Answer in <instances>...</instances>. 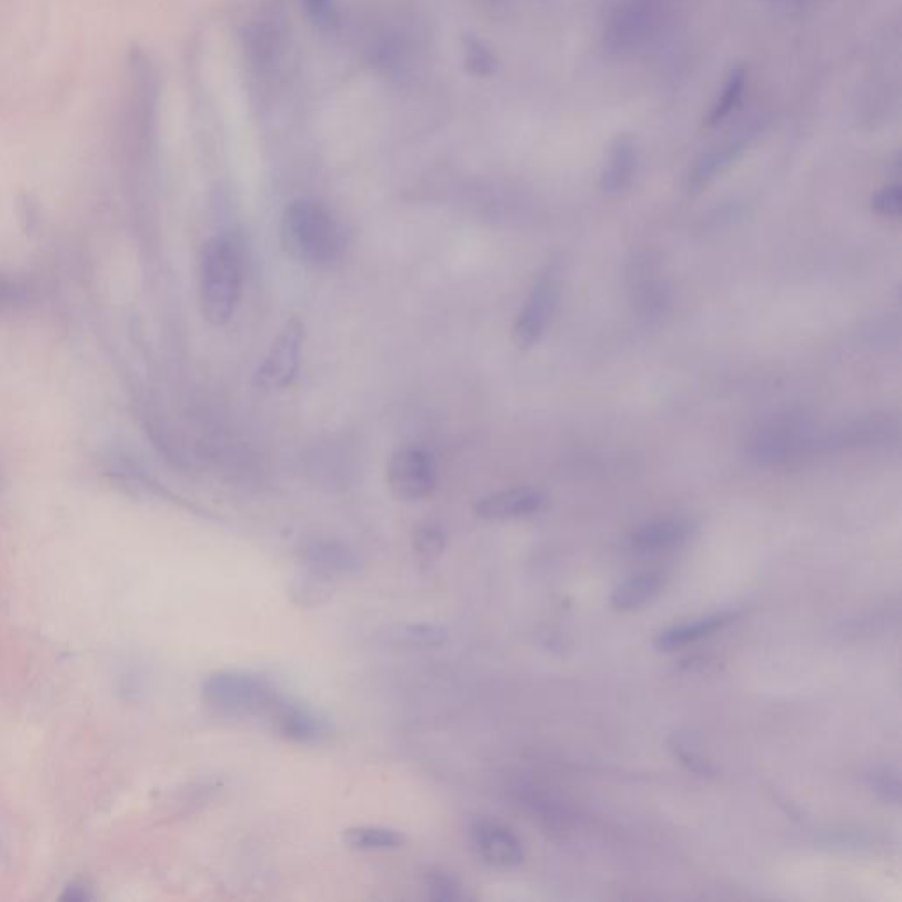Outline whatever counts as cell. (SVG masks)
Segmentation results:
<instances>
[{
  "label": "cell",
  "instance_id": "8992f818",
  "mask_svg": "<svg viewBox=\"0 0 902 902\" xmlns=\"http://www.w3.org/2000/svg\"><path fill=\"white\" fill-rule=\"evenodd\" d=\"M559 294H561V269L559 264H549L538 277L537 284L532 285L531 294L513 327V341L519 348L528 350L540 341L558 307Z\"/></svg>",
  "mask_w": 902,
  "mask_h": 902
},
{
  "label": "cell",
  "instance_id": "2e32d148",
  "mask_svg": "<svg viewBox=\"0 0 902 902\" xmlns=\"http://www.w3.org/2000/svg\"><path fill=\"white\" fill-rule=\"evenodd\" d=\"M736 618H739V612L712 613V615H706V618L690 622V624L670 628L655 639V648L660 649V651H675V649L685 648L690 643L711 637L715 631L723 630L728 624H732Z\"/></svg>",
  "mask_w": 902,
  "mask_h": 902
},
{
  "label": "cell",
  "instance_id": "cb8c5ba5",
  "mask_svg": "<svg viewBox=\"0 0 902 902\" xmlns=\"http://www.w3.org/2000/svg\"><path fill=\"white\" fill-rule=\"evenodd\" d=\"M869 786L883 801L899 804L901 801V781L895 772L886 766H876L868 775Z\"/></svg>",
  "mask_w": 902,
  "mask_h": 902
},
{
  "label": "cell",
  "instance_id": "d4e9b609",
  "mask_svg": "<svg viewBox=\"0 0 902 902\" xmlns=\"http://www.w3.org/2000/svg\"><path fill=\"white\" fill-rule=\"evenodd\" d=\"M873 210L885 218H899L902 212V189L899 183H892L878 191L873 197Z\"/></svg>",
  "mask_w": 902,
  "mask_h": 902
},
{
  "label": "cell",
  "instance_id": "30bf717a",
  "mask_svg": "<svg viewBox=\"0 0 902 902\" xmlns=\"http://www.w3.org/2000/svg\"><path fill=\"white\" fill-rule=\"evenodd\" d=\"M272 715L277 732L288 741L315 744L332 733V724L328 723L327 718L300 703L281 700L273 709Z\"/></svg>",
  "mask_w": 902,
  "mask_h": 902
},
{
  "label": "cell",
  "instance_id": "ac0fdd59",
  "mask_svg": "<svg viewBox=\"0 0 902 902\" xmlns=\"http://www.w3.org/2000/svg\"><path fill=\"white\" fill-rule=\"evenodd\" d=\"M332 577L324 575L321 571H302L294 575L288 585V597L297 607L302 609H314L327 603L333 597Z\"/></svg>",
  "mask_w": 902,
  "mask_h": 902
},
{
  "label": "cell",
  "instance_id": "8fae6325",
  "mask_svg": "<svg viewBox=\"0 0 902 902\" xmlns=\"http://www.w3.org/2000/svg\"><path fill=\"white\" fill-rule=\"evenodd\" d=\"M300 558L307 568L321 571L324 575H350L362 567L358 553L344 541L330 538H315L305 541L300 549Z\"/></svg>",
  "mask_w": 902,
  "mask_h": 902
},
{
  "label": "cell",
  "instance_id": "277c9868",
  "mask_svg": "<svg viewBox=\"0 0 902 902\" xmlns=\"http://www.w3.org/2000/svg\"><path fill=\"white\" fill-rule=\"evenodd\" d=\"M663 13V0H621L604 29V47L613 56L639 50L660 30Z\"/></svg>",
  "mask_w": 902,
  "mask_h": 902
},
{
  "label": "cell",
  "instance_id": "9c48e42d",
  "mask_svg": "<svg viewBox=\"0 0 902 902\" xmlns=\"http://www.w3.org/2000/svg\"><path fill=\"white\" fill-rule=\"evenodd\" d=\"M473 844L478 855L492 868L513 869L524 862V846L510 829L494 822L473 826Z\"/></svg>",
  "mask_w": 902,
  "mask_h": 902
},
{
  "label": "cell",
  "instance_id": "7402d4cb",
  "mask_svg": "<svg viewBox=\"0 0 902 902\" xmlns=\"http://www.w3.org/2000/svg\"><path fill=\"white\" fill-rule=\"evenodd\" d=\"M423 886L430 899L439 902L464 901L465 889L455 874L444 869H430L423 876Z\"/></svg>",
  "mask_w": 902,
  "mask_h": 902
},
{
  "label": "cell",
  "instance_id": "ba28073f",
  "mask_svg": "<svg viewBox=\"0 0 902 902\" xmlns=\"http://www.w3.org/2000/svg\"><path fill=\"white\" fill-rule=\"evenodd\" d=\"M387 478L399 501H422L435 487L434 460L422 448H401L390 459Z\"/></svg>",
  "mask_w": 902,
  "mask_h": 902
},
{
  "label": "cell",
  "instance_id": "e0dca14e",
  "mask_svg": "<svg viewBox=\"0 0 902 902\" xmlns=\"http://www.w3.org/2000/svg\"><path fill=\"white\" fill-rule=\"evenodd\" d=\"M664 585V575L660 571H642L637 575L630 577L613 591L612 603L613 609L621 610V612H630V610L642 609L643 604L651 603Z\"/></svg>",
  "mask_w": 902,
  "mask_h": 902
},
{
  "label": "cell",
  "instance_id": "4fadbf2b",
  "mask_svg": "<svg viewBox=\"0 0 902 902\" xmlns=\"http://www.w3.org/2000/svg\"><path fill=\"white\" fill-rule=\"evenodd\" d=\"M694 528L688 519L652 520L631 534V549L639 553H655L661 550L675 549L690 540Z\"/></svg>",
  "mask_w": 902,
  "mask_h": 902
},
{
  "label": "cell",
  "instance_id": "6da1fadb",
  "mask_svg": "<svg viewBox=\"0 0 902 902\" xmlns=\"http://www.w3.org/2000/svg\"><path fill=\"white\" fill-rule=\"evenodd\" d=\"M281 237L294 260L314 269L332 267L344 251L341 225L327 207L314 200H297L285 209Z\"/></svg>",
  "mask_w": 902,
  "mask_h": 902
},
{
  "label": "cell",
  "instance_id": "7a4b0ae2",
  "mask_svg": "<svg viewBox=\"0 0 902 902\" xmlns=\"http://www.w3.org/2000/svg\"><path fill=\"white\" fill-rule=\"evenodd\" d=\"M243 288V254L240 243L213 237L203 249L200 263V302L204 320L224 327L233 318Z\"/></svg>",
  "mask_w": 902,
  "mask_h": 902
},
{
  "label": "cell",
  "instance_id": "4316f807",
  "mask_svg": "<svg viewBox=\"0 0 902 902\" xmlns=\"http://www.w3.org/2000/svg\"><path fill=\"white\" fill-rule=\"evenodd\" d=\"M90 899V895L87 894L86 886L81 885H71L66 889L64 895H62V901H71V902H83Z\"/></svg>",
  "mask_w": 902,
  "mask_h": 902
},
{
  "label": "cell",
  "instance_id": "52a82bcc",
  "mask_svg": "<svg viewBox=\"0 0 902 902\" xmlns=\"http://www.w3.org/2000/svg\"><path fill=\"white\" fill-rule=\"evenodd\" d=\"M303 324L299 318L285 321L275 337L272 348L254 374V384L264 392L284 390L293 383L299 372L302 351Z\"/></svg>",
  "mask_w": 902,
  "mask_h": 902
},
{
  "label": "cell",
  "instance_id": "603a6c76",
  "mask_svg": "<svg viewBox=\"0 0 902 902\" xmlns=\"http://www.w3.org/2000/svg\"><path fill=\"white\" fill-rule=\"evenodd\" d=\"M413 543L420 558L432 561L447 549V534L438 524H423L414 532Z\"/></svg>",
  "mask_w": 902,
  "mask_h": 902
},
{
  "label": "cell",
  "instance_id": "9a60e30c",
  "mask_svg": "<svg viewBox=\"0 0 902 902\" xmlns=\"http://www.w3.org/2000/svg\"><path fill=\"white\" fill-rule=\"evenodd\" d=\"M639 152L630 137H619L613 140L609 150V159L601 176V191L607 194H619L630 186L637 173Z\"/></svg>",
  "mask_w": 902,
  "mask_h": 902
},
{
  "label": "cell",
  "instance_id": "ffe728a7",
  "mask_svg": "<svg viewBox=\"0 0 902 902\" xmlns=\"http://www.w3.org/2000/svg\"><path fill=\"white\" fill-rule=\"evenodd\" d=\"M745 81H748V71L744 66H735V68L728 73L724 80L723 90L712 104L711 111L706 113L705 126L706 128H715V126L723 124L728 117L732 116L733 111L741 104L742 96H744Z\"/></svg>",
  "mask_w": 902,
  "mask_h": 902
},
{
  "label": "cell",
  "instance_id": "7c38bea8",
  "mask_svg": "<svg viewBox=\"0 0 902 902\" xmlns=\"http://www.w3.org/2000/svg\"><path fill=\"white\" fill-rule=\"evenodd\" d=\"M545 507V495L534 489H511L495 492L478 501V517L485 520H511L534 515Z\"/></svg>",
  "mask_w": 902,
  "mask_h": 902
},
{
  "label": "cell",
  "instance_id": "3957f363",
  "mask_svg": "<svg viewBox=\"0 0 902 902\" xmlns=\"http://www.w3.org/2000/svg\"><path fill=\"white\" fill-rule=\"evenodd\" d=\"M201 691L210 709L233 718L273 712L282 700L269 679L237 670L210 673Z\"/></svg>",
  "mask_w": 902,
  "mask_h": 902
},
{
  "label": "cell",
  "instance_id": "d6986e66",
  "mask_svg": "<svg viewBox=\"0 0 902 902\" xmlns=\"http://www.w3.org/2000/svg\"><path fill=\"white\" fill-rule=\"evenodd\" d=\"M345 846L360 852H387L397 850L405 843L401 830L381 825H360L344 830L342 834Z\"/></svg>",
  "mask_w": 902,
  "mask_h": 902
},
{
  "label": "cell",
  "instance_id": "5b68a950",
  "mask_svg": "<svg viewBox=\"0 0 902 902\" xmlns=\"http://www.w3.org/2000/svg\"><path fill=\"white\" fill-rule=\"evenodd\" d=\"M809 447L808 422L790 414L763 423L751 438L750 453L760 464L781 465L804 455Z\"/></svg>",
  "mask_w": 902,
  "mask_h": 902
},
{
  "label": "cell",
  "instance_id": "44dd1931",
  "mask_svg": "<svg viewBox=\"0 0 902 902\" xmlns=\"http://www.w3.org/2000/svg\"><path fill=\"white\" fill-rule=\"evenodd\" d=\"M388 639L405 648H439L450 639L447 628L434 622H409L390 630Z\"/></svg>",
  "mask_w": 902,
  "mask_h": 902
},
{
  "label": "cell",
  "instance_id": "484cf974",
  "mask_svg": "<svg viewBox=\"0 0 902 902\" xmlns=\"http://www.w3.org/2000/svg\"><path fill=\"white\" fill-rule=\"evenodd\" d=\"M672 750L675 751L676 756L681 758V762L684 763L690 771H693L694 774H712V766L709 765L699 753H693V751L690 750V745L685 744L682 739H676V736L673 739Z\"/></svg>",
  "mask_w": 902,
  "mask_h": 902
},
{
  "label": "cell",
  "instance_id": "5bb4252c",
  "mask_svg": "<svg viewBox=\"0 0 902 902\" xmlns=\"http://www.w3.org/2000/svg\"><path fill=\"white\" fill-rule=\"evenodd\" d=\"M758 126L748 129L739 137L732 138L721 147H715L711 152H706L699 164L694 167L693 173L690 177V189L693 192L702 191L706 188L715 177L721 176L723 171L732 167L736 159L741 158V153L750 147L751 141L756 138Z\"/></svg>",
  "mask_w": 902,
  "mask_h": 902
}]
</instances>
